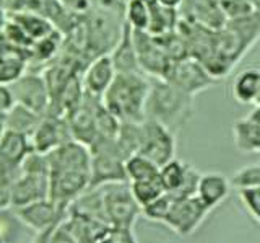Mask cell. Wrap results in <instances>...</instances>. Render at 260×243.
I'll return each mask as SVG.
<instances>
[{
    "label": "cell",
    "instance_id": "obj_1",
    "mask_svg": "<svg viewBox=\"0 0 260 243\" xmlns=\"http://www.w3.org/2000/svg\"><path fill=\"white\" fill-rule=\"evenodd\" d=\"M49 170V199L67 209L72 201L89 188L91 155L86 145L69 141L46 153Z\"/></svg>",
    "mask_w": 260,
    "mask_h": 243
},
{
    "label": "cell",
    "instance_id": "obj_2",
    "mask_svg": "<svg viewBox=\"0 0 260 243\" xmlns=\"http://www.w3.org/2000/svg\"><path fill=\"white\" fill-rule=\"evenodd\" d=\"M150 85L151 80L143 72H116L101 103L119 123H142Z\"/></svg>",
    "mask_w": 260,
    "mask_h": 243
},
{
    "label": "cell",
    "instance_id": "obj_3",
    "mask_svg": "<svg viewBox=\"0 0 260 243\" xmlns=\"http://www.w3.org/2000/svg\"><path fill=\"white\" fill-rule=\"evenodd\" d=\"M145 104V119L156 121L177 134L193 115L195 96L179 90L162 78H153Z\"/></svg>",
    "mask_w": 260,
    "mask_h": 243
},
{
    "label": "cell",
    "instance_id": "obj_4",
    "mask_svg": "<svg viewBox=\"0 0 260 243\" xmlns=\"http://www.w3.org/2000/svg\"><path fill=\"white\" fill-rule=\"evenodd\" d=\"M49 199V170L46 155L32 150L23 160L21 172L13 183L8 207H21L31 202Z\"/></svg>",
    "mask_w": 260,
    "mask_h": 243
},
{
    "label": "cell",
    "instance_id": "obj_5",
    "mask_svg": "<svg viewBox=\"0 0 260 243\" xmlns=\"http://www.w3.org/2000/svg\"><path fill=\"white\" fill-rule=\"evenodd\" d=\"M101 193V206L106 222L112 229H134L142 207L130 191L128 181L106 183L98 186Z\"/></svg>",
    "mask_w": 260,
    "mask_h": 243
},
{
    "label": "cell",
    "instance_id": "obj_6",
    "mask_svg": "<svg viewBox=\"0 0 260 243\" xmlns=\"http://www.w3.org/2000/svg\"><path fill=\"white\" fill-rule=\"evenodd\" d=\"M32 152V145L28 136L7 131L0 141V209H7L10 204V193L16 181L21 164Z\"/></svg>",
    "mask_w": 260,
    "mask_h": 243
},
{
    "label": "cell",
    "instance_id": "obj_7",
    "mask_svg": "<svg viewBox=\"0 0 260 243\" xmlns=\"http://www.w3.org/2000/svg\"><path fill=\"white\" fill-rule=\"evenodd\" d=\"M91 155V176H89V188H96L106 183L127 181L125 175V155L120 152L116 142V137H100L89 145Z\"/></svg>",
    "mask_w": 260,
    "mask_h": 243
},
{
    "label": "cell",
    "instance_id": "obj_8",
    "mask_svg": "<svg viewBox=\"0 0 260 243\" xmlns=\"http://www.w3.org/2000/svg\"><path fill=\"white\" fill-rule=\"evenodd\" d=\"M177 142L176 134L168 127L151 119H143L140 123V144L138 155L151 160L154 165L162 167L169 160L176 158Z\"/></svg>",
    "mask_w": 260,
    "mask_h": 243
},
{
    "label": "cell",
    "instance_id": "obj_9",
    "mask_svg": "<svg viewBox=\"0 0 260 243\" xmlns=\"http://www.w3.org/2000/svg\"><path fill=\"white\" fill-rule=\"evenodd\" d=\"M162 80H166L171 85L177 87L179 90L192 96L205 92L218 84V80L211 77L199 61L189 58V56L171 62Z\"/></svg>",
    "mask_w": 260,
    "mask_h": 243
},
{
    "label": "cell",
    "instance_id": "obj_10",
    "mask_svg": "<svg viewBox=\"0 0 260 243\" xmlns=\"http://www.w3.org/2000/svg\"><path fill=\"white\" fill-rule=\"evenodd\" d=\"M210 210L202 204L197 196L173 198V204L162 224L179 237H189L203 224Z\"/></svg>",
    "mask_w": 260,
    "mask_h": 243
},
{
    "label": "cell",
    "instance_id": "obj_11",
    "mask_svg": "<svg viewBox=\"0 0 260 243\" xmlns=\"http://www.w3.org/2000/svg\"><path fill=\"white\" fill-rule=\"evenodd\" d=\"M134 44L138 58V66L145 75L153 78H162L171 64L161 38L151 36L146 31L134 30Z\"/></svg>",
    "mask_w": 260,
    "mask_h": 243
},
{
    "label": "cell",
    "instance_id": "obj_12",
    "mask_svg": "<svg viewBox=\"0 0 260 243\" xmlns=\"http://www.w3.org/2000/svg\"><path fill=\"white\" fill-rule=\"evenodd\" d=\"M200 172L177 157L159 167V180L173 198H190L197 193Z\"/></svg>",
    "mask_w": 260,
    "mask_h": 243
},
{
    "label": "cell",
    "instance_id": "obj_13",
    "mask_svg": "<svg viewBox=\"0 0 260 243\" xmlns=\"http://www.w3.org/2000/svg\"><path fill=\"white\" fill-rule=\"evenodd\" d=\"M15 103L44 116L49 110V90L43 75L23 74L8 85Z\"/></svg>",
    "mask_w": 260,
    "mask_h": 243
},
{
    "label": "cell",
    "instance_id": "obj_14",
    "mask_svg": "<svg viewBox=\"0 0 260 243\" xmlns=\"http://www.w3.org/2000/svg\"><path fill=\"white\" fill-rule=\"evenodd\" d=\"M177 13L181 20L208 30H221L228 21L221 0H182Z\"/></svg>",
    "mask_w": 260,
    "mask_h": 243
},
{
    "label": "cell",
    "instance_id": "obj_15",
    "mask_svg": "<svg viewBox=\"0 0 260 243\" xmlns=\"http://www.w3.org/2000/svg\"><path fill=\"white\" fill-rule=\"evenodd\" d=\"M65 210L67 209L59 207L51 199H43L21 207H15L12 209V212L21 225H26L31 230L39 233L59 224L65 215Z\"/></svg>",
    "mask_w": 260,
    "mask_h": 243
},
{
    "label": "cell",
    "instance_id": "obj_16",
    "mask_svg": "<svg viewBox=\"0 0 260 243\" xmlns=\"http://www.w3.org/2000/svg\"><path fill=\"white\" fill-rule=\"evenodd\" d=\"M32 150L38 153H46L52 152L54 149L60 147L62 144L72 141V134L69 131L67 121L59 116L52 115H44L41 118L36 131L29 137Z\"/></svg>",
    "mask_w": 260,
    "mask_h": 243
},
{
    "label": "cell",
    "instance_id": "obj_17",
    "mask_svg": "<svg viewBox=\"0 0 260 243\" xmlns=\"http://www.w3.org/2000/svg\"><path fill=\"white\" fill-rule=\"evenodd\" d=\"M62 224L77 240V243H98L111 230V227L100 219L81 214L70 207L65 210Z\"/></svg>",
    "mask_w": 260,
    "mask_h": 243
},
{
    "label": "cell",
    "instance_id": "obj_18",
    "mask_svg": "<svg viewBox=\"0 0 260 243\" xmlns=\"http://www.w3.org/2000/svg\"><path fill=\"white\" fill-rule=\"evenodd\" d=\"M114 77H116V69H114L111 56L103 54L89 61L88 66L83 69L81 85H83V90L86 93L101 98Z\"/></svg>",
    "mask_w": 260,
    "mask_h": 243
},
{
    "label": "cell",
    "instance_id": "obj_19",
    "mask_svg": "<svg viewBox=\"0 0 260 243\" xmlns=\"http://www.w3.org/2000/svg\"><path fill=\"white\" fill-rule=\"evenodd\" d=\"M230 193H231L230 178H226L221 173H215V172L200 173L195 196L202 201V204L205 206L210 212L221 204V202H224L228 196H230Z\"/></svg>",
    "mask_w": 260,
    "mask_h": 243
},
{
    "label": "cell",
    "instance_id": "obj_20",
    "mask_svg": "<svg viewBox=\"0 0 260 243\" xmlns=\"http://www.w3.org/2000/svg\"><path fill=\"white\" fill-rule=\"evenodd\" d=\"M109 56L116 72H142L134 44V30L130 28L127 21H124V25H122L120 36L111 49Z\"/></svg>",
    "mask_w": 260,
    "mask_h": 243
},
{
    "label": "cell",
    "instance_id": "obj_21",
    "mask_svg": "<svg viewBox=\"0 0 260 243\" xmlns=\"http://www.w3.org/2000/svg\"><path fill=\"white\" fill-rule=\"evenodd\" d=\"M231 90L239 104H255L260 98V66L241 70L233 80Z\"/></svg>",
    "mask_w": 260,
    "mask_h": 243
},
{
    "label": "cell",
    "instance_id": "obj_22",
    "mask_svg": "<svg viewBox=\"0 0 260 243\" xmlns=\"http://www.w3.org/2000/svg\"><path fill=\"white\" fill-rule=\"evenodd\" d=\"M150 10V21L146 33L151 36H166L174 33L179 23V13L177 9H169V7L161 5L156 0H150L148 2Z\"/></svg>",
    "mask_w": 260,
    "mask_h": 243
},
{
    "label": "cell",
    "instance_id": "obj_23",
    "mask_svg": "<svg viewBox=\"0 0 260 243\" xmlns=\"http://www.w3.org/2000/svg\"><path fill=\"white\" fill-rule=\"evenodd\" d=\"M41 118L43 116L38 115V113L24 108L23 104L15 103L13 106L5 113L7 131L18 132V134L31 137V134L36 131Z\"/></svg>",
    "mask_w": 260,
    "mask_h": 243
},
{
    "label": "cell",
    "instance_id": "obj_24",
    "mask_svg": "<svg viewBox=\"0 0 260 243\" xmlns=\"http://www.w3.org/2000/svg\"><path fill=\"white\" fill-rule=\"evenodd\" d=\"M234 147L244 153H260V126L247 118L239 119L233 126Z\"/></svg>",
    "mask_w": 260,
    "mask_h": 243
},
{
    "label": "cell",
    "instance_id": "obj_25",
    "mask_svg": "<svg viewBox=\"0 0 260 243\" xmlns=\"http://www.w3.org/2000/svg\"><path fill=\"white\" fill-rule=\"evenodd\" d=\"M130 184V191H132L135 201L138 202V206L145 207L146 204H150L154 199H158L161 194H165V186H162L159 175L148 178V180L142 181H132Z\"/></svg>",
    "mask_w": 260,
    "mask_h": 243
},
{
    "label": "cell",
    "instance_id": "obj_26",
    "mask_svg": "<svg viewBox=\"0 0 260 243\" xmlns=\"http://www.w3.org/2000/svg\"><path fill=\"white\" fill-rule=\"evenodd\" d=\"M125 175H127L128 183L148 180V178L159 175V167L154 165L151 160L145 158L143 155L135 153V155L128 157L125 160Z\"/></svg>",
    "mask_w": 260,
    "mask_h": 243
},
{
    "label": "cell",
    "instance_id": "obj_27",
    "mask_svg": "<svg viewBox=\"0 0 260 243\" xmlns=\"http://www.w3.org/2000/svg\"><path fill=\"white\" fill-rule=\"evenodd\" d=\"M24 59L18 52H0V84L10 85L24 72Z\"/></svg>",
    "mask_w": 260,
    "mask_h": 243
},
{
    "label": "cell",
    "instance_id": "obj_28",
    "mask_svg": "<svg viewBox=\"0 0 260 243\" xmlns=\"http://www.w3.org/2000/svg\"><path fill=\"white\" fill-rule=\"evenodd\" d=\"M125 21L135 31H146L150 21L148 2L143 0H127L125 2Z\"/></svg>",
    "mask_w": 260,
    "mask_h": 243
},
{
    "label": "cell",
    "instance_id": "obj_29",
    "mask_svg": "<svg viewBox=\"0 0 260 243\" xmlns=\"http://www.w3.org/2000/svg\"><path fill=\"white\" fill-rule=\"evenodd\" d=\"M231 188L246 190V188H260V165L242 167L230 178Z\"/></svg>",
    "mask_w": 260,
    "mask_h": 243
},
{
    "label": "cell",
    "instance_id": "obj_30",
    "mask_svg": "<svg viewBox=\"0 0 260 243\" xmlns=\"http://www.w3.org/2000/svg\"><path fill=\"white\" fill-rule=\"evenodd\" d=\"M173 204V196L168 193L161 194L158 199H154L150 204H146L145 207H142V215L145 219H148L151 222H159L162 224L166 214L169 212V207Z\"/></svg>",
    "mask_w": 260,
    "mask_h": 243
},
{
    "label": "cell",
    "instance_id": "obj_31",
    "mask_svg": "<svg viewBox=\"0 0 260 243\" xmlns=\"http://www.w3.org/2000/svg\"><path fill=\"white\" fill-rule=\"evenodd\" d=\"M239 199L249 215L260 225V188L239 190Z\"/></svg>",
    "mask_w": 260,
    "mask_h": 243
},
{
    "label": "cell",
    "instance_id": "obj_32",
    "mask_svg": "<svg viewBox=\"0 0 260 243\" xmlns=\"http://www.w3.org/2000/svg\"><path fill=\"white\" fill-rule=\"evenodd\" d=\"M221 7L226 15V20L242 18L255 12L249 0H221Z\"/></svg>",
    "mask_w": 260,
    "mask_h": 243
},
{
    "label": "cell",
    "instance_id": "obj_33",
    "mask_svg": "<svg viewBox=\"0 0 260 243\" xmlns=\"http://www.w3.org/2000/svg\"><path fill=\"white\" fill-rule=\"evenodd\" d=\"M47 243H77V240L72 237V233L67 229H65L62 221H60L51 230V233H49Z\"/></svg>",
    "mask_w": 260,
    "mask_h": 243
},
{
    "label": "cell",
    "instance_id": "obj_34",
    "mask_svg": "<svg viewBox=\"0 0 260 243\" xmlns=\"http://www.w3.org/2000/svg\"><path fill=\"white\" fill-rule=\"evenodd\" d=\"M13 104H15V100H13V95L10 92V88H8V85L0 84V113L5 115Z\"/></svg>",
    "mask_w": 260,
    "mask_h": 243
},
{
    "label": "cell",
    "instance_id": "obj_35",
    "mask_svg": "<svg viewBox=\"0 0 260 243\" xmlns=\"http://www.w3.org/2000/svg\"><path fill=\"white\" fill-rule=\"evenodd\" d=\"M55 227V225H54ZM54 227H51V229H47L44 232H39L35 235V240H32V243H47V238H49V233H51V230L54 229Z\"/></svg>",
    "mask_w": 260,
    "mask_h": 243
},
{
    "label": "cell",
    "instance_id": "obj_36",
    "mask_svg": "<svg viewBox=\"0 0 260 243\" xmlns=\"http://www.w3.org/2000/svg\"><path fill=\"white\" fill-rule=\"evenodd\" d=\"M98 243H120V240L116 237V233H114V232H112V229H111V230H109V233L106 235L104 238H101Z\"/></svg>",
    "mask_w": 260,
    "mask_h": 243
},
{
    "label": "cell",
    "instance_id": "obj_37",
    "mask_svg": "<svg viewBox=\"0 0 260 243\" xmlns=\"http://www.w3.org/2000/svg\"><path fill=\"white\" fill-rule=\"evenodd\" d=\"M156 2H159L161 5H165V7H169V9H177V7L181 5L182 0H156Z\"/></svg>",
    "mask_w": 260,
    "mask_h": 243
},
{
    "label": "cell",
    "instance_id": "obj_38",
    "mask_svg": "<svg viewBox=\"0 0 260 243\" xmlns=\"http://www.w3.org/2000/svg\"><path fill=\"white\" fill-rule=\"evenodd\" d=\"M5 132H7V119H5V115L0 113V141H2Z\"/></svg>",
    "mask_w": 260,
    "mask_h": 243
},
{
    "label": "cell",
    "instance_id": "obj_39",
    "mask_svg": "<svg viewBox=\"0 0 260 243\" xmlns=\"http://www.w3.org/2000/svg\"><path fill=\"white\" fill-rule=\"evenodd\" d=\"M249 2L254 7V10H260V0H249Z\"/></svg>",
    "mask_w": 260,
    "mask_h": 243
},
{
    "label": "cell",
    "instance_id": "obj_40",
    "mask_svg": "<svg viewBox=\"0 0 260 243\" xmlns=\"http://www.w3.org/2000/svg\"><path fill=\"white\" fill-rule=\"evenodd\" d=\"M0 243H8V241L5 240V237H4V233H2V230H0Z\"/></svg>",
    "mask_w": 260,
    "mask_h": 243
},
{
    "label": "cell",
    "instance_id": "obj_41",
    "mask_svg": "<svg viewBox=\"0 0 260 243\" xmlns=\"http://www.w3.org/2000/svg\"><path fill=\"white\" fill-rule=\"evenodd\" d=\"M143 2H150V0H143Z\"/></svg>",
    "mask_w": 260,
    "mask_h": 243
},
{
    "label": "cell",
    "instance_id": "obj_42",
    "mask_svg": "<svg viewBox=\"0 0 260 243\" xmlns=\"http://www.w3.org/2000/svg\"><path fill=\"white\" fill-rule=\"evenodd\" d=\"M122 2H124V4H125V2H127V0H122Z\"/></svg>",
    "mask_w": 260,
    "mask_h": 243
}]
</instances>
